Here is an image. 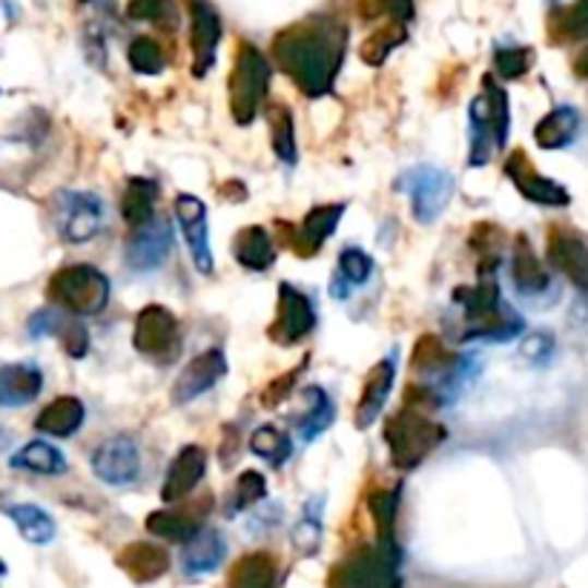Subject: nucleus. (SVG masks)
Wrapping results in <instances>:
<instances>
[{
	"label": "nucleus",
	"instance_id": "9d476101",
	"mask_svg": "<svg viewBox=\"0 0 588 588\" xmlns=\"http://www.w3.org/2000/svg\"><path fill=\"white\" fill-rule=\"evenodd\" d=\"M95 477L107 485L124 488L141 477V451L132 436H109L93 454Z\"/></svg>",
	"mask_w": 588,
	"mask_h": 588
},
{
	"label": "nucleus",
	"instance_id": "3c124183",
	"mask_svg": "<svg viewBox=\"0 0 588 588\" xmlns=\"http://www.w3.org/2000/svg\"><path fill=\"white\" fill-rule=\"evenodd\" d=\"M3 574H7V565H3V560H0V577H3Z\"/></svg>",
	"mask_w": 588,
	"mask_h": 588
},
{
	"label": "nucleus",
	"instance_id": "a19ab883",
	"mask_svg": "<svg viewBox=\"0 0 588 588\" xmlns=\"http://www.w3.org/2000/svg\"><path fill=\"white\" fill-rule=\"evenodd\" d=\"M319 540H322V500H313L304 505L302 519L293 531V545L302 554H313L319 549Z\"/></svg>",
	"mask_w": 588,
	"mask_h": 588
},
{
	"label": "nucleus",
	"instance_id": "79ce46f5",
	"mask_svg": "<svg viewBox=\"0 0 588 588\" xmlns=\"http://www.w3.org/2000/svg\"><path fill=\"white\" fill-rule=\"evenodd\" d=\"M127 15L132 21H149L158 26H176L179 21V9L172 0H130Z\"/></svg>",
	"mask_w": 588,
	"mask_h": 588
},
{
	"label": "nucleus",
	"instance_id": "ddd939ff",
	"mask_svg": "<svg viewBox=\"0 0 588 588\" xmlns=\"http://www.w3.org/2000/svg\"><path fill=\"white\" fill-rule=\"evenodd\" d=\"M505 176L512 179L519 195L531 204H542V207H568L572 204L568 190L554 179H545L542 172H537V167L528 161L526 153H512L505 158Z\"/></svg>",
	"mask_w": 588,
	"mask_h": 588
},
{
	"label": "nucleus",
	"instance_id": "aec40b11",
	"mask_svg": "<svg viewBox=\"0 0 588 588\" xmlns=\"http://www.w3.org/2000/svg\"><path fill=\"white\" fill-rule=\"evenodd\" d=\"M549 264L554 271H560L565 279L574 287H580L583 293H588V244L568 230H551L549 236Z\"/></svg>",
	"mask_w": 588,
	"mask_h": 588
},
{
	"label": "nucleus",
	"instance_id": "8fccbe9b",
	"mask_svg": "<svg viewBox=\"0 0 588 588\" xmlns=\"http://www.w3.org/2000/svg\"><path fill=\"white\" fill-rule=\"evenodd\" d=\"M574 75L588 77V44L577 52V58H574Z\"/></svg>",
	"mask_w": 588,
	"mask_h": 588
},
{
	"label": "nucleus",
	"instance_id": "f704fd0d",
	"mask_svg": "<svg viewBox=\"0 0 588 588\" xmlns=\"http://www.w3.org/2000/svg\"><path fill=\"white\" fill-rule=\"evenodd\" d=\"M250 451L256 457H262L264 463H271L273 468H281L287 459L293 457V440H290V434L279 431V428L262 425L250 436Z\"/></svg>",
	"mask_w": 588,
	"mask_h": 588
},
{
	"label": "nucleus",
	"instance_id": "de8ad7c7",
	"mask_svg": "<svg viewBox=\"0 0 588 588\" xmlns=\"http://www.w3.org/2000/svg\"><path fill=\"white\" fill-rule=\"evenodd\" d=\"M304 371V364L302 368H299V371H287L285 376H281V380H276V382H271V387H267V391H264L262 394V403L267 405V408H273V405H281L287 399V396L293 394L296 391V382H299V373Z\"/></svg>",
	"mask_w": 588,
	"mask_h": 588
},
{
	"label": "nucleus",
	"instance_id": "c9c22d12",
	"mask_svg": "<svg viewBox=\"0 0 588 588\" xmlns=\"http://www.w3.org/2000/svg\"><path fill=\"white\" fill-rule=\"evenodd\" d=\"M551 38L557 44L588 38V0H574L572 7L560 9L551 15Z\"/></svg>",
	"mask_w": 588,
	"mask_h": 588
},
{
	"label": "nucleus",
	"instance_id": "bb28decb",
	"mask_svg": "<svg viewBox=\"0 0 588 588\" xmlns=\"http://www.w3.org/2000/svg\"><path fill=\"white\" fill-rule=\"evenodd\" d=\"M86 410L81 399L75 396H58L47 408L40 410L38 419H35V428L40 434L58 436V440H67V436L77 434V428L84 425Z\"/></svg>",
	"mask_w": 588,
	"mask_h": 588
},
{
	"label": "nucleus",
	"instance_id": "a211bd4d",
	"mask_svg": "<svg viewBox=\"0 0 588 588\" xmlns=\"http://www.w3.org/2000/svg\"><path fill=\"white\" fill-rule=\"evenodd\" d=\"M209 496L204 500H195V503H187L181 508H164V512H155L147 517V531L161 540L170 542H187L193 540L199 531H202L204 517L209 514Z\"/></svg>",
	"mask_w": 588,
	"mask_h": 588
},
{
	"label": "nucleus",
	"instance_id": "4c0bfd02",
	"mask_svg": "<svg viewBox=\"0 0 588 588\" xmlns=\"http://www.w3.org/2000/svg\"><path fill=\"white\" fill-rule=\"evenodd\" d=\"M267 496V482H264V477L259 471H244L236 480V485H232V494H230V503H227V514L230 517H236V514H241L244 508H253V505H259Z\"/></svg>",
	"mask_w": 588,
	"mask_h": 588
},
{
	"label": "nucleus",
	"instance_id": "2f4dec72",
	"mask_svg": "<svg viewBox=\"0 0 588 588\" xmlns=\"http://www.w3.org/2000/svg\"><path fill=\"white\" fill-rule=\"evenodd\" d=\"M158 193H161L158 181L144 179V176L130 179V184H127L124 190V199H121V216H124L127 225L141 227L147 225V221H153Z\"/></svg>",
	"mask_w": 588,
	"mask_h": 588
},
{
	"label": "nucleus",
	"instance_id": "e433bc0d",
	"mask_svg": "<svg viewBox=\"0 0 588 588\" xmlns=\"http://www.w3.org/2000/svg\"><path fill=\"white\" fill-rule=\"evenodd\" d=\"M267 118H271V144L276 158L281 164H296L299 155H296V124L290 109L281 107V104H273Z\"/></svg>",
	"mask_w": 588,
	"mask_h": 588
},
{
	"label": "nucleus",
	"instance_id": "4be33fe9",
	"mask_svg": "<svg viewBox=\"0 0 588 588\" xmlns=\"http://www.w3.org/2000/svg\"><path fill=\"white\" fill-rule=\"evenodd\" d=\"M336 410H333V399L325 387L310 385L299 391V403L296 410L290 413V422H293L296 436L302 442H313L316 436H322L331 428Z\"/></svg>",
	"mask_w": 588,
	"mask_h": 588
},
{
	"label": "nucleus",
	"instance_id": "c85d7f7f",
	"mask_svg": "<svg viewBox=\"0 0 588 588\" xmlns=\"http://www.w3.org/2000/svg\"><path fill=\"white\" fill-rule=\"evenodd\" d=\"M121 568L130 574L135 583H153L158 577L167 574L170 568V557H167V551L161 545H153V542H132L121 551V557H118Z\"/></svg>",
	"mask_w": 588,
	"mask_h": 588
},
{
	"label": "nucleus",
	"instance_id": "dca6fc26",
	"mask_svg": "<svg viewBox=\"0 0 588 588\" xmlns=\"http://www.w3.org/2000/svg\"><path fill=\"white\" fill-rule=\"evenodd\" d=\"M227 376V357L221 348H209L204 353L187 362L184 371L179 373V380L172 385V403L187 405L207 394L209 387H216L218 382Z\"/></svg>",
	"mask_w": 588,
	"mask_h": 588
},
{
	"label": "nucleus",
	"instance_id": "6ab92c4d",
	"mask_svg": "<svg viewBox=\"0 0 588 588\" xmlns=\"http://www.w3.org/2000/svg\"><path fill=\"white\" fill-rule=\"evenodd\" d=\"M207 473V451L199 448V445H187L179 451V457L172 459L170 468H167V477H164L161 485V500L167 505L184 503L187 496L193 494L199 482L204 480Z\"/></svg>",
	"mask_w": 588,
	"mask_h": 588
},
{
	"label": "nucleus",
	"instance_id": "a878e982",
	"mask_svg": "<svg viewBox=\"0 0 588 588\" xmlns=\"http://www.w3.org/2000/svg\"><path fill=\"white\" fill-rule=\"evenodd\" d=\"M580 112L574 107H554L549 116L540 118L535 127V141L540 149H565L572 147L580 135Z\"/></svg>",
	"mask_w": 588,
	"mask_h": 588
},
{
	"label": "nucleus",
	"instance_id": "f3484780",
	"mask_svg": "<svg viewBox=\"0 0 588 588\" xmlns=\"http://www.w3.org/2000/svg\"><path fill=\"white\" fill-rule=\"evenodd\" d=\"M345 209H348L345 202L322 204V207L310 209L302 225H299V230L287 227V221H279V230L285 232L290 248H293L299 256H313V253L331 239L333 232H336V225H339V218L345 216Z\"/></svg>",
	"mask_w": 588,
	"mask_h": 588
},
{
	"label": "nucleus",
	"instance_id": "49530a36",
	"mask_svg": "<svg viewBox=\"0 0 588 588\" xmlns=\"http://www.w3.org/2000/svg\"><path fill=\"white\" fill-rule=\"evenodd\" d=\"M362 15H387L396 24H408L410 17H413V0H362Z\"/></svg>",
	"mask_w": 588,
	"mask_h": 588
},
{
	"label": "nucleus",
	"instance_id": "20e7f679",
	"mask_svg": "<svg viewBox=\"0 0 588 588\" xmlns=\"http://www.w3.org/2000/svg\"><path fill=\"white\" fill-rule=\"evenodd\" d=\"M442 440H445V428L428 417L425 410L405 405L399 413L387 419L385 442L396 468H405V471L417 468L428 454H434V448Z\"/></svg>",
	"mask_w": 588,
	"mask_h": 588
},
{
	"label": "nucleus",
	"instance_id": "f8f14e48",
	"mask_svg": "<svg viewBox=\"0 0 588 588\" xmlns=\"http://www.w3.org/2000/svg\"><path fill=\"white\" fill-rule=\"evenodd\" d=\"M316 327V304L308 293H302L299 287L279 285V313H276V322L271 325V336L279 345H296L302 341L304 336H310Z\"/></svg>",
	"mask_w": 588,
	"mask_h": 588
},
{
	"label": "nucleus",
	"instance_id": "9b49d317",
	"mask_svg": "<svg viewBox=\"0 0 588 588\" xmlns=\"http://www.w3.org/2000/svg\"><path fill=\"white\" fill-rule=\"evenodd\" d=\"M172 227L161 216L141 227H132V236L127 241V264L132 273H153L164 267V262L172 253Z\"/></svg>",
	"mask_w": 588,
	"mask_h": 588
},
{
	"label": "nucleus",
	"instance_id": "412c9836",
	"mask_svg": "<svg viewBox=\"0 0 588 588\" xmlns=\"http://www.w3.org/2000/svg\"><path fill=\"white\" fill-rule=\"evenodd\" d=\"M394 380H396V350H391V357H385L382 362H376L368 373V380H364L362 396H359L357 405V417H353V425L359 431L364 428H371L380 413L385 410L387 396L394 391Z\"/></svg>",
	"mask_w": 588,
	"mask_h": 588
},
{
	"label": "nucleus",
	"instance_id": "f257e3e1",
	"mask_svg": "<svg viewBox=\"0 0 588 588\" xmlns=\"http://www.w3.org/2000/svg\"><path fill=\"white\" fill-rule=\"evenodd\" d=\"M345 26L331 17H308L273 40V58L310 98L327 95L345 61Z\"/></svg>",
	"mask_w": 588,
	"mask_h": 588
},
{
	"label": "nucleus",
	"instance_id": "37998d69",
	"mask_svg": "<svg viewBox=\"0 0 588 588\" xmlns=\"http://www.w3.org/2000/svg\"><path fill=\"white\" fill-rule=\"evenodd\" d=\"M164 49L158 47V40L153 38H135L130 44V67L141 75H158L164 72Z\"/></svg>",
	"mask_w": 588,
	"mask_h": 588
},
{
	"label": "nucleus",
	"instance_id": "39448f33",
	"mask_svg": "<svg viewBox=\"0 0 588 588\" xmlns=\"http://www.w3.org/2000/svg\"><path fill=\"white\" fill-rule=\"evenodd\" d=\"M399 549L396 542H376L350 554L331 574V588H399Z\"/></svg>",
	"mask_w": 588,
	"mask_h": 588
},
{
	"label": "nucleus",
	"instance_id": "7ed1b4c3",
	"mask_svg": "<svg viewBox=\"0 0 588 588\" xmlns=\"http://www.w3.org/2000/svg\"><path fill=\"white\" fill-rule=\"evenodd\" d=\"M49 302L70 316H95L109 304V279L93 264H70L55 273L47 285Z\"/></svg>",
	"mask_w": 588,
	"mask_h": 588
},
{
	"label": "nucleus",
	"instance_id": "0eeeda50",
	"mask_svg": "<svg viewBox=\"0 0 588 588\" xmlns=\"http://www.w3.org/2000/svg\"><path fill=\"white\" fill-rule=\"evenodd\" d=\"M399 190L408 195L410 213L419 225H434L445 213L451 195H454V176L434 164H417L399 179Z\"/></svg>",
	"mask_w": 588,
	"mask_h": 588
},
{
	"label": "nucleus",
	"instance_id": "1a4fd4ad",
	"mask_svg": "<svg viewBox=\"0 0 588 588\" xmlns=\"http://www.w3.org/2000/svg\"><path fill=\"white\" fill-rule=\"evenodd\" d=\"M132 345L149 359H170L179 350V319L164 304H147L135 316Z\"/></svg>",
	"mask_w": 588,
	"mask_h": 588
},
{
	"label": "nucleus",
	"instance_id": "ea45409f",
	"mask_svg": "<svg viewBox=\"0 0 588 588\" xmlns=\"http://www.w3.org/2000/svg\"><path fill=\"white\" fill-rule=\"evenodd\" d=\"M405 35H408L405 24H396V21L391 26H385V29L373 32L371 38L362 44V61H368L371 67H382V63L387 61V55L403 44Z\"/></svg>",
	"mask_w": 588,
	"mask_h": 588
},
{
	"label": "nucleus",
	"instance_id": "423d86ee",
	"mask_svg": "<svg viewBox=\"0 0 588 588\" xmlns=\"http://www.w3.org/2000/svg\"><path fill=\"white\" fill-rule=\"evenodd\" d=\"M271 63L253 44H241L236 52V67L230 75V112L236 124H250L259 107L267 98L271 84Z\"/></svg>",
	"mask_w": 588,
	"mask_h": 588
},
{
	"label": "nucleus",
	"instance_id": "58836bf2",
	"mask_svg": "<svg viewBox=\"0 0 588 588\" xmlns=\"http://www.w3.org/2000/svg\"><path fill=\"white\" fill-rule=\"evenodd\" d=\"M371 517L376 523V535L382 542H396L394 540V526H396V508H399V488L394 491H376L368 500Z\"/></svg>",
	"mask_w": 588,
	"mask_h": 588
},
{
	"label": "nucleus",
	"instance_id": "72a5a7b5",
	"mask_svg": "<svg viewBox=\"0 0 588 588\" xmlns=\"http://www.w3.org/2000/svg\"><path fill=\"white\" fill-rule=\"evenodd\" d=\"M9 519L15 523L21 537L32 545H49L58 535V526H55V519L49 517L40 505L32 503H17V505H7Z\"/></svg>",
	"mask_w": 588,
	"mask_h": 588
},
{
	"label": "nucleus",
	"instance_id": "c03bdc74",
	"mask_svg": "<svg viewBox=\"0 0 588 588\" xmlns=\"http://www.w3.org/2000/svg\"><path fill=\"white\" fill-rule=\"evenodd\" d=\"M494 63L503 81H517V77H523L531 70L535 52L526 47H500L494 55Z\"/></svg>",
	"mask_w": 588,
	"mask_h": 588
},
{
	"label": "nucleus",
	"instance_id": "2eb2a0df",
	"mask_svg": "<svg viewBox=\"0 0 588 588\" xmlns=\"http://www.w3.org/2000/svg\"><path fill=\"white\" fill-rule=\"evenodd\" d=\"M190 7V47H193V75L204 77L216 63L221 21L207 0H187Z\"/></svg>",
	"mask_w": 588,
	"mask_h": 588
},
{
	"label": "nucleus",
	"instance_id": "f03ea898",
	"mask_svg": "<svg viewBox=\"0 0 588 588\" xmlns=\"http://www.w3.org/2000/svg\"><path fill=\"white\" fill-rule=\"evenodd\" d=\"M512 127L508 95L494 77L482 81V93L471 104V167H485L496 149L505 147Z\"/></svg>",
	"mask_w": 588,
	"mask_h": 588
},
{
	"label": "nucleus",
	"instance_id": "393cba45",
	"mask_svg": "<svg viewBox=\"0 0 588 588\" xmlns=\"http://www.w3.org/2000/svg\"><path fill=\"white\" fill-rule=\"evenodd\" d=\"M227 557V542L216 528H202L193 540L184 542L181 551V565L187 574H209Z\"/></svg>",
	"mask_w": 588,
	"mask_h": 588
},
{
	"label": "nucleus",
	"instance_id": "5701e85b",
	"mask_svg": "<svg viewBox=\"0 0 588 588\" xmlns=\"http://www.w3.org/2000/svg\"><path fill=\"white\" fill-rule=\"evenodd\" d=\"M508 267H512L508 273H512V281L514 287H517V293L526 296V299L545 296L551 287H554L551 271L540 262V256H537L535 248H531V241H528L526 236H517V241H514Z\"/></svg>",
	"mask_w": 588,
	"mask_h": 588
},
{
	"label": "nucleus",
	"instance_id": "b1692460",
	"mask_svg": "<svg viewBox=\"0 0 588 588\" xmlns=\"http://www.w3.org/2000/svg\"><path fill=\"white\" fill-rule=\"evenodd\" d=\"M44 391V373L38 364L15 362L0 368V408H24Z\"/></svg>",
	"mask_w": 588,
	"mask_h": 588
},
{
	"label": "nucleus",
	"instance_id": "473e14b6",
	"mask_svg": "<svg viewBox=\"0 0 588 588\" xmlns=\"http://www.w3.org/2000/svg\"><path fill=\"white\" fill-rule=\"evenodd\" d=\"M9 465L17 468V471L40 473V477H58V473L67 471V457H63L55 445H49V442L32 440L17 451L15 457L9 459Z\"/></svg>",
	"mask_w": 588,
	"mask_h": 588
},
{
	"label": "nucleus",
	"instance_id": "6e6552de",
	"mask_svg": "<svg viewBox=\"0 0 588 588\" xmlns=\"http://www.w3.org/2000/svg\"><path fill=\"white\" fill-rule=\"evenodd\" d=\"M55 230L70 244H86L104 230V202L84 190H63L52 204Z\"/></svg>",
	"mask_w": 588,
	"mask_h": 588
},
{
	"label": "nucleus",
	"instance_id": "c756f323",
	"mask_svg": "<svg viewBox=\"0 0 588 588\" xmlns=\"http://www.w3.org/2000/svg\"><path fill=\"white\" fill-rule=\"evenodd\" d=\"M376 264H373L371 253H364L362 248H345L339 253V264L333 273L331 293L333 299H348L353 287H364L371 281Z\"/></svg>",
	"mask_w": 588,
	"mask_h": 588
},
{
	"label": "nucleus",
	"instance_id": "4468645a",
	"mask_svg": "<svg viewBox=\"0 0 588 588\" xmlns=\"http://www.w3.org/2000/svg\"><path fill=\"white\" fill-rule=\"evenodd\" d=\"M176 218H179L181 232H184L187 248L193 256L195 271L202 276H209L216 262H213V250H209V230H207V207L202 199L190 193H181L176 199Z\"/></svg>",
	"mask_w": 588,
	"mask_h": 588
},
{
	"label": "nucleus",
	"instance_id": "a18cd8bd",
	"mask_svg": "<svg viewBox=\"0 0 588 588\" xmlns=\"http://www.w3.org/2000/svg\"><path fill=\"white\" fill-rule=\"evenodd\" d=\"M55 336L61 339L63 350H67L72 359L86 357V350H89V333H86V327L77 322V316H63L58 331H55Z\"/></svg>",
	"mask_w": 588,
	"mask_h": 588
},
{
	"label": "nucleus",
	"instance_id": "7c9ffc66",
	"mask_svg": "<svg viewBox=\"0 0 588 588\" xmlns=\"http://www.w3.org/2000/svg\"><path fill=\"white\" fill-rule=\"evenodd\" d=\"M276 574H279L276 557L267 554V551H253V554H244L239 563L232 565L227 588H273L276 586Z\"/></svg>",
	"mask_w": 588,
	"mask_h": 588
},
{
	"label": "nucleus",
	"instance_id": "cd10ccee",
	"mask_svg": "<svg viewBox=\"0 0 588 588\" xmlns=\"http://www.w3.org/2000/svg\"><path fill=\"white\" fill-rule=\"evenodd\" d=\"M232 256L244 271L264 273L271 271V264L276 262V244L264 227H244L232 239Z\"/></svg>",
	"mask_w": 588,
	"mask_h": 588
},
{
	"label": "nucleus",
	"instance_id": "09e8293b",
	"mask_svg": "<svg viewBox=\"0 0 588 588\" xmlns=\"http://www.w3.org/2000/svg\"><path fill=\"white\" fill-rule=\"evenodd\" d=\"M551 348H554V341H551L549 333H535V336L523 339V357H526L528 362H549Z\"/></svg>",
	"mask_w": 588,
	"mask_h": 588
}]
</instances>
